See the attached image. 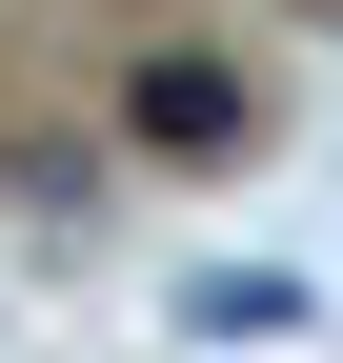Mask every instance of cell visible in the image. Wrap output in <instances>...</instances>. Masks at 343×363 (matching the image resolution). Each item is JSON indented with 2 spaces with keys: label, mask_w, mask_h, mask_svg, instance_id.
<instances>
[{
  "label": "cell",
  "mask_w": 343,
  "mask_h": 363,
  "mask_svg": "<svg viewBox=\"0 0 343 363\" xmlns=\"http://www.w3.org/2000/svg\"><path fill=\"white\" fill-rule=\"evenodd\" d=\"M182 323H202V343H263V323H303V283H283V262H202Z\"/></svg>",
  "instance_id": "cell-2"
},
{
  "label": "cell",
  "mask_w": 343,
  "mask_h": 363,
  "mask_svg": "<svg viewBox=\"0 0 343 363\" xmlns=\"http://www.w3.org/2000/svg\"><path fill=\"white\" fill-rule=\"evenodd\" d=\"M242 61H202V40H142V81H121V142L142 162H242Z\"/></svg>",
  "instance_id": "cell-1"
}]
</instances>
